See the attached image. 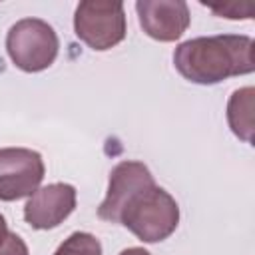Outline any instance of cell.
I'll use <instances>...</instances> for the list:
<instances>
[{"instance_id":"4","label":"cell","mask_w":255,"mask_h":255,"mask_svg":"<svg viewBox=\"0 0 255 255\" xmlns=\"http://www.w3.org/2000/svg\"><path fill=\"white\" fill-rule=\"evenodd\" d=\"M74 32L88 48L106 52L128 34L126 10L120 0H84L74 12Z\"/></svg>"},{"instance_id":"1","label":"cell","mask_w":255,"mask_h":255,"mask_svg":"<svg viewBox=\"0 0 255 255\" xmlns=\"http://www.w3.org/2000/svg\"><path fill=\"white\" fill-rule=\"evenodd\" d=\"M253 38L245 34L199 36L181 42L173 52L175 70L191 84L215 86L255 70Z\"/></svg>"},{"instance_id":"3","label":"cell","mask_w":255,"mask_h":255,"mask_svg":"<svg viewBox=\"0 0 255 255\" xmlns=\"http://www.w3.org/2000/svg\"><path fill=\"white\" fill-rule=\"evenodd\" d=\"M6 50L14 66L26 74L48 70L60 52L56 30L42 18H22L6 34Z\"/></svg>"},{"instance_id":"8","label":"cell","mask_w":255,"mask_h":255,"mask_svg":"<svg viewBox=\"0 0 255 255\" xmlns=\"http://www.w3.org/2000/svg\"><path fill=\"white\" fill-rule=\"evenodd\" d=\"M135 12L141 30L157 42H175L191 24L189 6L183 0H137Z\"/></svg>"},{"instance_id":"2","label":"cell","mask_w":255,"mask_h":255,"mask_svg":"<svg viewBox=\"0 0 255 255\" xmlns=\"http://www.w3.org/2000/svg\"><path fill=\"white\" fill-rule=\"evenodd\" d=\"M120 223L143 243L167 239L179 225V205L163 187H149L135 195L122 211Z\"/></svg>"},{"instance_id":"11","label":"cell","mask_w":255,"mask_h":255,"mask_svg":"<svg viewBox=\"0 0 255 255\" xmlns=\"http://www.w3.org/2000/svg\"><path fill=\"white\" fill-rule=\"evenodd\" d=\"M211 12L219 14L221 18H229V20H247L253 18V6L251 4H223V6H215V4H205Z\"/></svg>"},{"instance_id":"12","label":"cell","mask_w":255,"mask_h":255,"mask_svg":"<svg viewBox=\"0 0 255 255\" xmlns=\"http://www.w3.org/2000/svg\"><path fill=\"white\" fill-rule=\"evenodd\" d=\"M0 255H30V251H28L26 241L18 233L10 231L4 243L0 245Z\"/></svg>"},{"instance_id":"10","label":"cell","mask_w":255,"mask_h":255,"mask_svg":"<svg viewBox=\"0 0 255 255\" xmlns=\"http://www.w3.org/2000/svg\"><path fill=\"white\" fill-rule=\"evenodd\" d=\"M54 255H102V243L88 231H74L58 245Z\"/></svg>"},{"instance_id":"7","label":"cell","mask_w":255,"mask_h":255,"mask_svg":"<svg viewBox=\"0 0 255 255\" xmlns=\"http://www.w3.org/2000/svg\"><path fill=\"white\" fill-rule=\"evenodd\" d=\"M76 187L64 181L38 187L24 205V221L32 229H54L72 215L76 209Z\"/></svg>"},{"instance_id":"14","label":"cell","mask_w":255,"mask_h":255,"mask_svg":"<svg viewBox=\"0 0 255 255\" xmlns=\"http://www.w3.org/2000/svg\"><path fill=\"white\" fill-rule=\"evenodd\" d=\"M8 233H10V229H8V223H6V217L0 213V245L4 243V239L8 237Z\"/></svg>"},{"instance_id":"6","label":"cell","mask_w":255,"mask_h":255,"mask_svg":"<svg viewBox=\"0 0 255 255\" xmlns=\"http://www.w3.org/2000/svg\"><path fill=\"white\" fill-rule=\"evenodd\" d=\"M153 185H155V179L145 163L133 161V159L120 161L110 171L108 191L104 201L98 207V217L108 223H120L122 211L128 207V203L135 195H139L141 191Z\"/></svg>"},{"instance_id":"9","label":"cell","mask_w":255,"mask_h":255,"mask_svg":"<svg viewBox=\"0 0 255 255\" xmlns=\"http://www.w3.org/2000/svg\"><path fill=\"white\" fill-rule=\"evenodd\" d=\"M253 96L255 90L245 86L235 90L227 102V124L245 143H253Z\"/></svg>"},{"instance_id":"13","label":"cell","mask_w":255,"mask_h":255,"mask_svg":"<svg viewBox=\"0 0 255 255\" xmlns=\"http://www.w3.org/2000/svg\"><path fill=\"white\" fill-rule=\"evenodd\" d=\"M120 255H151V253L147 249H143V247H128Z\"/></svg>"},{"instance_id":"5","label":"cell","mask_w":255,"mask_h":255,"mask_svg":"<svg viewBox=\"0 0 255 255\" xmlns=\"http://www.w3.org/2000/svg\"><path fill=\"white\" fill-rule=\"evenodd\" d=\"M46 173L44 159L28 147H0V201L30 197Z\"/></svg>"}]
</instances>
